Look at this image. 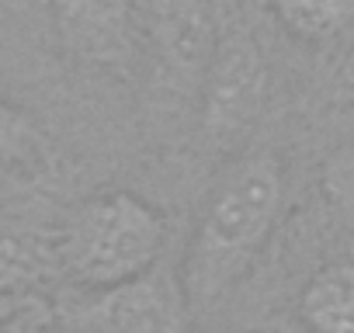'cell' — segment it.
<instances>
[{"label": "cell", "instance_id": "obj_1", "mask_svg": "<svg viewBox=\"0 0 354 333\" xmlns=\"http://www.w3.org/2000/svg\"><path fill=\"white\" fill-rule=\"evenodd\" d=\"M285 202V166L271 149L236 153L212 181L181 260L195 316L219 305L254 267Z\"/></svg>", "mask_w": 354, "mask_h": 333}, {"label": "cell", "instance_id": "obj_2", "mask_svg": "<svg viewBox=\"0 0 354 333\" xmlns=\"http://www.w3.org/2000/svg\"><path fill=\"white\" fill-rule=\"evenodd\" d=\"M167 240L156 205L132 191H104L84 198L63 222L56 257L70 285L104 288L149 271Z\"/></svg>", "mask_w": 354, "mask_h": 333}, {"label": "cell", "instance_id": "obj_3", "mask_svg": "<svg viewBox=\"0 0 354 333\" xmlns=\"http://www.w3.org/2000/svg\"><path fill=\"white\" fill-rule=\"evenodd\" d=\"M56 319L63 333H192L198 316L181 267L156 260L136 278L104 288H77Z\"/></svg>", "mask_w": 354, "mask_h": 333}, {"label": "cell", "instance_id": "obj_4", "mask_svg": "<svg viewBox=\"0 0 354 333\" xmlns=\"http://www.w3.org/2000/svg\"><path fill=\"white\" fill-rule=\"evenodd\" d=\"M271 73L257 39L247 25H230L219 32L216 53L202 80V135L212 146H236L254 132L268 108Z\"/></svg>", "mask_w": 354, "mask_h": 333}, {"label": "cell", "instance_id": "obj_5", "mask_svg": "<svg viewBox=\"0 0 354 333\" xmlns=\"http://www.w3.org/2000/svg\"><path fill=\"white\" fill-rule=\"evenodd\" d=\"M160 73L177 91H202L219 28L209 0H146Z\"/></svg>", "mask_w": 354, "mask_h": 333}, {"label": "cell", "instance_id": "obj_6", "mask_svg": "<svg viewBox=\"0 0 354 333\" xmlns=\"http://www.w3.org/2000/svg\"><path fill=\"white\" fill-rule=\"evenodd\" d=\"M63 49L97 70H125L136 53L132 0H49Z\"/></svg>", "mask_w": 354, "mask_h": 333}, {"label": "cell", "instance_id": "obj_7", "mask_svg": "<svg viewBox=\"0 0 354 333\" xmlns=\"http://www.w3.org/2000/svg\"><path fill=\"white\" fill-rule=\"evenodd\" d=\"M299 319L309 333H354V264L333 260L299 292Z\"/></svg>", "mask_w": 354, "mask_h": 333}, {"label": "cell", "instance_id": "obj_8", "mask_svg": "<svg viewBox=\"0 0 354 333\" xmlns=\"http://www.w3.org/2000/svg\"><path fill=\"white\" fill-rule=\"evenodd\" d=\"M274 18L302 42H333L354 28V0H271Z\"/></svg>", "mask_w": 354, "mask_h": 333}, {"label": "cell", "instance_id": "obj_9", "mask_svg": "<svg viewBox=\"0 0 354 333\" xmlns=\"http://www.w3.org/2000/svg\"><path fill=\"white\" fill-rule=\"evenodd\" d=\"M42 139L46 135H42L39 122L25 108L0 101V171L35 160L42 149Z\"/></svg>", "mask_w": 354, "mask_h": 333}, {"label": "cell", "instance_id": "obj_10", "mask_svg": "<svg viewBox=\"0 0 354 333\" xmlns=\"http://www.w3.org/2000/svg\"><path fill=\"white\" fill-rule=\"evenodd\" d=\"M319 191L337 216L354 222V146H340L323 160Z\"/></svg>", "mask_w": 354, "mask_h": 333}, {"label": "cell", "instance_id": "obj_11", "mask_svg": "<svg viewBox=\"0 0 354 333\" xmlns=\"http://www.w3.org/2000/svg\"><path fill=\"white\" fill-rule=\"evenodd\" d=\"M0 333H63V326L46 305L18 298L11 309L0 312Z\"/></svg>", "mask_w": 354, "mask_h": 333}, {"label": "cell", "instance_id": "obj_12", "mask_svg": "<svg viewBox=\"0 0 354 333\" xmlns=\"http://www.w3.org/2000/svg\"><path fill=\"white\" fill-rule=\"evenodd\" d=\"M18 302V295H11V292H0V312H4V309H11Z\"/></svg>", "mask_w": 354, "mask_h": 333}]
</instances>
